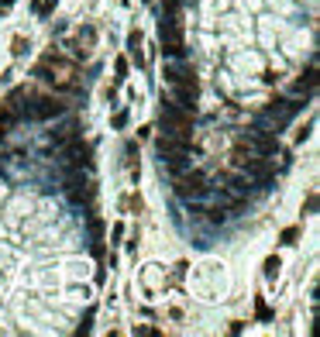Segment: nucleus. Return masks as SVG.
<instances>
[{
    "label": "nucleus",
    "mask_w": 320,
    "mask_h": 337,
    "mask_svg": "<svg viewBox=\"0 0 320 337\" xmlns=\"http://www.w3.org/2000/svg\"><path fill=\"white\" fill-rule=\"evenodd\" d=\"M193 124H196V114H193V110L176 107V103L162 93V114H158V131H162V134H193Z\"/></svg>",
    "instance_id": "nucleus-3"
},
{
    "label": "nucleus",
    "mask_w": 320,
    "mask_h": 337,
    "mask_svg": "<svg viewBox=\"0 0 320 337\" xmlns=\"http://www.w3.org/2000/svg\"><path fill=\"white\" fill-rule=\"evenodd\" d=\"M55 4H59V0H42V7H38V14H42V17H52Z\"/></svg>",
    "instance_id": "nucleus-28"
},
{
    "label": "nucleus",
    "mask_w": 320,
    "mask_h": 337,
    "mask_svg": "<svg viewBox=\"0 0 320 337\" xmlns=\"http://www.w3.org/2000/svg\"><path fill=\"white\" fill-rule=\"evenodd\" d=\"M7 131H11V128H7L4 121H0V141H4V138H7Z\"/></svg>",
    "instance_id": "nucleus-33"
},
{
    "label": "nucleus",
    "mask_w": 320,
    "mask_h": 337,
    "mask_svg": "<svg viewBox=\"0 0 320 337\" xmlns=\"http://www.w3.org/2000/svg\"><path fill=\"white\" fill-rule=\"evenodd\" d=\"M214 182H220V190H231V193H237V196H248V193L255 190V182H252L241 169H217V172H214Z\"/></svg>",
    "instance_id": "nucleus-8"
},
{
    "label": "nucleus",
    "mask_w": 320,
    "mask_h": 337,
    "mask_svg": "<svg viewBox=\"0 0 320 337\" xmlns=\"http://www.w3.org/2000/svg\"><path fill=\"white\" fill-rule=\"evenodd\" d=\"M124 234H128V227H124L121 220H117L114 227H110V244H121V241H124Z\"/></svg>",
    "instance_id": "nucleus-23"
},
{
    "label": "nucleus",
    "mask_w": 320,
    "mask_h": 337,
    "mask_svg": "<svg viewBox=\"0 0 320 337\" xmlns=\"http://www.w3.org/2000/svg\"><path fill=\"white\" fill-rule=\"evenodd\" d=\"M103 231H107V224H103L100 217H90V234H93V238H103Z\"/></svg>",
    "instance_id": "nucleus-25"
},
{
    "label": "nucleus",
    "mask_w": 320,
    "mask_h": 337,
    "mask_svg": "<svg viewBox=\"0 0 320 337\" xmlns=\"http://www.w3.org/2000/svg\"><path fill=\"white\" fill-rule=\"evenodd\" d=\"M162 4H172V0H162Z\"/></svg>",
    "instance_id": "nucleus-35"
},
{
    "label": "nucleus",
    "mask_w": 320,
    "mask_h": 337,
    "mask_svg": "<svg viewBox=\"0 0 320 337\" xmlns=\"http://www.w3.org/2000/svg\"><path fill=\"white\" fill-rule=\"evenodd\" d=\"M14 4H17V0H0V17H4V14H7Z\"/></svg>",
    "instance_id": "nucleus-32"
},
{
    "label": "nucleus",
    "mask_w": 320,
    "mask_h": 337,
    "mask_svg": "<svg viewBox=\"0 0 320 337\" xmlns=\"http://www.w3.org/2000/svg\"><path fill=\"white\" fill-rule=\"evenodd\" d=\"M121 210H128V213H141V210H145V200H141V193H131V196L121 203Z\"/></svg>",
    "instance_id": "nucleus-20"
},
{
    "label": "nucleus",
    "mask_w": 320,
    "mask_h": 337,
    "mask_svg": "<svg viewBox=\"0 0 320 337\" xmlns=\"http://www.w3.org/2000/svg\"><path fill=\"white\" fill-rule=\"evenodd\" d=\"M237 144H245L248 152L262 155V159H275L279 152H283V141H279L275 131H258V128H248L241 138H237Z\"/></svg>",
    "instance_id": "nucleus-4"
},
{
    "label": "nucleus",
    "mask_w": 320,
    "mask_h": 337,
    "mask_svg": "<svg viewBox=\"0 0 320 337\" xmlns=\"http://www.w3.org/2000/svg\"><path fill=\"white\" fill-rule=\"evenodd\" d=\"M28 48H31V42L24 38V34H14V38H11V55H14V59L28 55Z\"/></svg>",
    "instance_id": "nucleus-18"
},
{
    "label": "nucleus",
    "mask_w": 320,
    "mask_h": 337,
    "mask_svg": "<svg viewBox=\"0 0 320 337\" xmlns=\"http://www.w3.org/2000/svg\"><path fill=\"white\" fill-rule=\"evenodd\" d=\"M203 213H207V220H210V224H224V220H227V210H224L220 203H214V207H210V210H203Z\"/></svg>",
    "instance_id": "nucleus-21"
},
{
    "label": "nucleus",
    "mask_w": 320,
    "mask_h": 337,
    "mask_svg": "<svg viewBox=\"0 0 320 337\" xmlns=\"http://www.w3.org/2000/svg\"><path fill=\"white\" fill-rule=\"evenodd\" d=\"M135 334H141V337H158L162 330H158V327H135Z\"/></svg>",
    "instance_id": "nucleus-29"
},
{
    "label": "nucleus",
    "mask_w": 320,
    "mask_h": 337,
    "mask_svg": "<svg viewBox=\"0 0 320 337\" xmlns=\"http://www.w3.org/2000/svg\"><path fill=\"white\" fill-rule=\"evenodd\" d=\"M189 162H193L189 155H166V159H162V169L176 179L179 172H186V169H189Z\"/></svg>",
    "instance_id": "nucleus-12"
},
{
    "label": "nucleus",
    "mask_w": 320,
    "mask_h": 337,
    "mask_svg": "<svg viewBox=\"0 0 320 337\" xmlns=\"http://www.w3.org/2000/svg\"><path fill=\"white\" fill-rule=\"evenodd\" d=\"M303 213H317V190L306 193V200H303Z\"/></svg>",
    "instance_id": "nucleus-26"
},
{
    "label": "nucleus",
    "mask_w": 320,
    "mask_h": 337,
    "mask_svg": "<svg viewBox=\"0 0 320 337\" xmlns=\"http://www.w3.org/2000/svg\"><path fill=\"white\" fill-rule=\"evenodd\" d=\"M162 76L169 86H183V90H196L200 93V80H196V72L183 62V59H169L166 69H162Z\"/></svg>",
    "instance_id": "nucleus-7"
},
{
    "label": "nucleus",
    "mask_w": 320,
    "mask_h": 337,
    "mask_svg": "<svg viewBox=\"0 0 320 337\" xmlns=\"http://www.w3.org/2000/svg\"><path fill=\"white\" fill-rule=\"evenodd\" d=\"M31 76L42 83V86H49L52 93H59V96H79V93H83L79 62H76L72 55L59 52V48H55V42H52V48H49V52H42V59L34 62Z\"/></svg>",
    "instance_id": "nucleus-1"
},
{
    "label": "nucleus",
    "mask_w": 320,
    "mask_h": 337,
    "mask_svg": "<svg viewBox=\"0 0 320 337\" xmlns=\"http://www.w3.org/2000/svg\"><path fill=\"white\" fill-rule=\"evenodd\" d=\"M255 310H258V320H262V323H269V320H272V317H275V313H272V306H269V303H265V299H262V296H258V299H255Z\"/></svg>",
    "instance_id": "nucleus-22"
},
{
    "label": "nucleus",
    "mask_w": 320,
    "mask_h": 337,
    "mask_svg": "<svg viewBox=\"0 0 320 337\" xmlns=\"http://www.w3.org/2000/svg\"><path fill=\"white\" fill-rule=\"evenodd\" d=\"M300 224H289V227H283V234H279V244H286V248H293L296 241H300Z\"/></svg>",
    "instance_id": "nucleus-17"
},
{
    "label": "nucleus",
    "mask_w": 320,
    "mask_h": 337,
    "mask_svg": "<svg viewBox=\"0 0 320 337\" xmlns=\"http://www.w3.org/2000/svg\"><path fill=\"white\" fill-rule=\"evenodd\" d=\"M121 4H131V0H121Z\"/></svg>",
    "instance_id": "nucleus-34"
},
{
    "label": "nucleus",
    "mask_w": 320,
    "mask_h": 337,
    "mask_svg": "<svg viewBox=\"0 0 320 337\" xmlns=\"http://www.w3.org/2000/svg\"><path fill=\"white\" fill-rule=\"evenodd\" d=\"M279 269H283L279 255H269V258H265V265H262V275H265V279H275V275H279Z\"/></svg>",
    "instance_id": "nucleus-19"
},
{
    "label": "nucleus",
    "mask_w": 320,
    "mask_h": 337,
    "mask_svg": "<svg viewBox=\"0 0 320 337\" xmlns=\"http://www.w3.org/2000/svg\"><path fill=\"white\" fill-rule=\"evenodd\" d=\"M90 251H93V258H103V255H107V244H103L100 238H93V244H90Z\"/></svg>",
    "instance_id": "nucleus-27"
},
{
    "label": "nucleus",
    "mask_w": 320,
    "mask_h": 337,
    "mask_svg": "<svg viewBox=\"0 0 320 337\" xmlns=\"http://www.w3.org/2000/svg\"><path fill=\"white\" fill-rule=\"evenodd\" d=\"M76 38L83 42L86 48H93V45H97V28H93V24H79V28H76Z\"/></svg>",
    "instance_id": "nucleus-15"
},
{
    "label": "nucleus",
    "mask_w": 320,
    "mask_h": 337,
    "mask_svg": "<svg viewBox=\"0 0 320 337\" xmlns=\"http://www.w3.org/2000/svg\"><path fill=\"white\" fill-rule=\"evenodd\" d=\"M310 131H313V124H306V128H300V131H296V138H293V141H296V144H303V141H306V138H310Z\"/></svg>",
    "instance_id": "nucleus-30"
},
{
    "label": "nucleus",
    "mask_w": 320,
    "mask_h": 337,
    "mask_svg": "<svg viewBox=\"0 0 320 337\" xmlns=\"http://www.w3.org/2000/svg\"><path fill=\"white\" fill-rule=\"evenodd\" d=\"M69 110V103L59 96V93H42V90H31L28 86V93H24V121L31 117V121H55V117H62Z\"/></svg>",
    "instance_id": "nucleus-2"
},
{
    "label": "nucleus",
    "mask_w": 320,
    "mask_h": 337,
    "mask_svg": "<svg viewBox=\"0 0 320 337\" xmlns=\"http://www.w3.org/2000/svg\"><path fill=\"white\" fill-rule=\"evenodd\" d=\"M262 83H269V86H275V83H279V76H275V69H265V72H262Z\"/></svg>",
    "instance_id": "nucleus-31"
},
{
    "label": "nucleus",
    "mask_w": 320,
    "mask_h": 337,
    "mask_svg": "<svg viewBox=\"0 0 320 337\" xmlns=\"http://www.w3.org/2000/svg\"><path fill=\"white\" fill-rule=\"evenodd\" d=\"M158 42H162V55L166 59H186V34L179 21H158Z\"/></svg>",
    "instance_id": "nucleus-6"
},
{
    "label": "nucleus",
    "mask_w": 320,
    "mask_h": 337,
    "mask_svg": "<svg viewBox=\"0 0 320 337\" xmlns=\"http://www.w3.org/2000/svg\"><path fill=\"white\" fill-rule=\"evenodd\" d=\"M66 48H69V55H72L76 62H86V59H90V52H93V48H86L83 42H79V38H76V34H72V38L66 42Z\"/></svg>",
    "instance_id": "nucleus-14"
},
{
    "label": "nucleus",
    "mask_w": 320,
    "mask_h": 337,
    "mask_svg": "<svg viewBox=\"0 0 320 337\" xmlns=\"http://www.w3.org/2000/svg\"><path fill=\"white\" fill-rule=\"evenodd\" d=\"M128 72H131V59H128V55H117V59H114V86L128 83Z\"/></svg>",
    "instance_id": "nucleus-13"
},
{
    "label": "nucleus",
    "mask_w": 320,
    "mask_h": 337,
    "mask_svg": "<svg viewBox=\"0 0 320 337\" xmlns=\"http://www.w3.org/2000/svg\"><path fill=\"white\" fill-rule=\"evenodd\" d=\"M128 59H131L138 69H145V65H148V62H145V34H141L138 28L128 34Z\"/></svg>",
    "instance_id": "nucleus-10"
},
{
    "label": "nucleus",
    "mask_w": 320,
    "mask_h": 337,
    "mask_svg": "<svg viewBox=\"0 0 320 337\" xmlns=\"http://www.w3.org/2000/svg\"><path fill=\"white\" fill-rule=\"evenodd\" d=\"M217 203L231 213V210H245V207H248V196H237V193H231V190H217Z\"/></svg>",
    "instance_id": "nucleus-11"
},
{
    "label": "nucleus",
    "mask_w": 320,
    "mask_h": 337,
    "mask_svg": "<svg viewBox=\"0 0 320 337\" xmlns=\"http://www.w3.org/2000/svg\"><path fill=\"white\" fill-rule=\"evenodd\" d=\"M317 93V62H310L300 76L293 80V96H303V100H313Z\"/></svg>",
    "instance_id": "nucleus-9"
},
{
    "label": "nucleus",
    "mask_w": 320,
    "mask_h": 337,
    "mask_svg": "<svg viewBox=\"0 0 320 337\" xmlns=\"http://www.w3.org/2000/svg\"><path fill=\"white\" fill-rule=\"evenodd\" d=\"M93 317H97V310L90 306V310H86V317H83V323L76 327V334H90V330H93Z\"/></svg>",
    "instance_id": "nucleus-24"
},
{
    "label": "nucleus",
    "mask_w": 320,
    "mask_h": 337,
    "mask_svg": "<svg viewBox=\"0 0 320 337\" xmlns=\"http://www.w3.org/2000/svg\"><path fill=\"white\" fill-rule=\"evenodd\" d=\"M210 190H214V186H210L207 172H200V169H186V172L176 176V196H179L183 203H186V200H203Z\"/></svg>",
    "instance_id": "nucleus-5"
},
{
    "label": "nucleus",
    "mask_w": 320,
    "mask_h": 337,
    "mask_svg": "<svg viewBox=\"0 0 320 337\" xmlns=\"http://www.w3.org/2000/svg\"><path fill=\"white\" fill-rule=\"evenodd\" d=\"M128 121H131V110H128V107L114 110V114H110V131H124V128H128Z\"/></svg>",
    "instance_id": "nucleus-16"
}]
</instances>
